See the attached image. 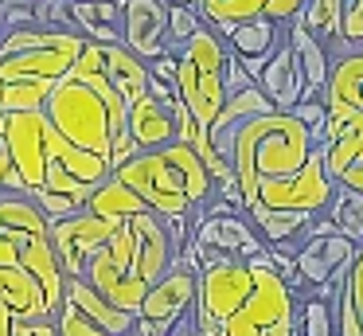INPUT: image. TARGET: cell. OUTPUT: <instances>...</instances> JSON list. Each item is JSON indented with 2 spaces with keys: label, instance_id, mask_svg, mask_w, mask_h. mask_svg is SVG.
Returning <instances> with one entry per match:
<instances>
[{
  "label": "cell",
  "instance_id": "obj_1",
  "mask_svg": "<svg viewBox=\"0 0 363 336\" xmlns=\"http://www.w3.org/2000/svg\"><path fill=\"white\" fill-rule=\"evenodd\" d=\"M180 262V246L172 239V227L160 211H137L118 219L113 234L90 254L82 278L106 293L113 305L129 313H141L145 293Z\"/></svg>",
  "mask_w": 363,
  "mask_h": 336
},
{
  "label": "cell",
  "instance_id": "obj_2",
  "mask_svg": "<svg viewBox=\"0 0 363 336\" xmlns=\"http://www.w3.org/2000/svg\"><path fill=\"white\" fill-rule=\"evenodd\" d=\"M9 148H12V161H16L20 184H24L28 195L63 192L90 203L94 188L113 172V164L106 156L63 137L59 125L48 117V109L9 114Z\"/></svg>",
  "mask_w": 363,
  "mask_h": 336
},
{
  "label": "cell",
  "instance_id": "obj_3",
  "mask_svg": "<svg viewBox=\"0 0 363 336\" xmlns=\"http://www.w3.org/2000/svg\"><path fill=\"white\" fill-rule=\"evenodd\" d=\"M86 36L63 28H16L0 36V106L4 114L43 109L55 86L79 63Z\"/></svg>",
  "mask_w": 363,
  "mask_h": 336
},
{
  "label": "cell",
  "instance_id": "obj_4",
  "mask_svg": "<svg viewBox=\"0 0 363 336\" xmlns=\"http://www.w3.org/2000/svg\"><path fill=\"white\" fill-rule=\"evenodd\" d=\"M316 153V137L293 109H269L258 114L235 133L227 148V161L235 168L238 192H242V211L254 203L266 188L293 180Z\"/></svg>",
  "mask_w": 363,
  "mask_h": 336
},
{
  "label": "cell",
  "instance_id": "obj_5",
  "mask_svg": "<svg viewBox=\"0 0 363 336\" xmlns=\"http://www.w3.org/2000/svg\"><path fill=\"white\" fill-rule=\"evenodd\" d=\"M113 172L164 219H196L199 223V211L207 207L211 192L219 188L211 168L203 164V156L188 141H168L160 148H141V153L129 156Z\"/></svg>",
  "mask_w": 363,
  "mask_h": 336
},
{
  "label": "cell",
  "instance_id": "obj_6",
  "mask_svg": "<svg viewBox=\"0 0 363 336\" xmlns=\"http://www.w3.org/2000/svg\"><path fill=\"white\" fill-rule=\"evenodd\" d=\"M48 117L59 125L63 137H71L74 145L90 148V153L110 161L113 141L129 129V106L118 98H106L94 82L71 75L55 86V94L48 98Z\"/></svg>",
  "mask_w": 363,
  "mask_h": 336
},
{
  "label": "cell",
  "instance_id": "obj_7",
  "mask_svg": "<svg viewBox=\"0 0 363 336\" xmlns=\"http://www.w3.org/2000/svg\"><path fill=\"white\" fill-rule=\"evenodd\" d=\"M297 328H301L297 289L285 281V273L269 258H258V273H254V286L242 297V305L227 320H219L215 328H199V332H211V336H301Z\"/></svg>",
  "mask_w": 363,
  "mask_h": 336
},
{
  "label": "cell",
  "instance_id": "obj_8",
  "mask_svg": "<svg viewBox=\"0 0 363 336\" xmlns=\"http://www.w3.org/2000/svg\"><path fill=\"white\" fill-rule=\"evenodd\" d=\"M227 59H230V43L211 28V23H203V28L180 47L176 90H180L184 106L191 109V117H196L203 129H211L219 109L227 106Z\"/></svg>",
  "mask_w": 363,
  "mask_h": 336
},
{
  "label": "cell",
  "instance_id": "obj_9",
  "mask_svg": "<svg viewBox=\"0 0 363 336\" xmlns=\"http://www.w3.org/2000/svg\"><path fill=\"white\" fill-rule=\"evenodd\" d=\"M196 293H199V270L188 262H176L172 270L145 293L133 336H172V328L191 313Z\"/></svg>",
  "mask_w": 363,
  "mask_h": 336
},
{
  "label": "cell",
  "instance_id": "obj_10",
  "mask_svg": "<svg viewBox=\"0 0 363 336\" xmlns=\"http://www.w3.org/2000/svg\"><path fill=\"white\" fill-rule=\"evenodd\" d=\"M113 227H118V219H102L90 207L51 223V239H55V250H59V262H63L67 278H82L86 273L90 254L110 239Z\"/></svg>",
  "mask_w": 363,
  "mask_h": 336
},
{
  "label": "cell",
  "instance_id": "obj_11",
  "mask_svg": "<svg viewBox=\"0 0 363 336\" xmlns=\"http://www.w3.org/2000/svg\"><path fill=\"white\" fill-rule=\"evenodd\" d=\"M316 141H320L324 161H328V172L336 176V184L363 192V114L328 117Z\"/></svg>",
  "mask_w": 363,
  "mask_h": 336
},
{
  "label": "cell",
  "instance_id": "obj_12",
  "mask_svg": "<svg viewBox=\"0 0 363 336\" xmlns=\"http://www.w3.org/2000/svg\"><path fill=\"white\" fill-rule=\"evenodd\" d=\"M121 43L137 51L145 63L172 51L168 43V4L164 0H121Z\"/></svg>",
  "mask_w": 363,
  "mask_h": 336
},
{
  "label": "cell",
  "instance_id": "obj_13",
  "mask_svg": "<svg viewBox=\"0 0 363 336\" xmlns=\"http://www.w3.org/2000/svg\"><path fill=\"white\" fill-rule=\"evenodd\" d=\"M191 239L223 250L227 258H266V242L254 231L246 211H223V215H203L191 231Z\"/></svg>",
  "mask_w": 363,
  "mask_h": 336
},
{
  "label": "cell",
  "instance_id": "obj_14",
  "mask_svg": "<svg viewBox=\"0 0 363 336\" xmlns=\"http://www.w3.org/2000/svg\"><path fill=\"white\" fill-rule=\"evenodd\" d=\"M258 86L274 98L277 109H293L308 94L305 67H301V59H297V51H293L289 39H285V43L274 51V59L266 63V70L258 75Z\"/></svg>",
  "mask_w": 363,
  "mask_h": 336
},
{
  "label": "cell",
  "instance_id": "obj_15",
  "mask_svg": "<svg viewBox=\"0 0 363 336\" xmlns=\"http://www.w3.org/2000/svg\"><path fill=\"white\" fill-rule=\"evenodd\" d=\"M269 109H277V106H274V98H269V94L262 90L258 82H254L250 90H242V94H230L227 106L219 109V117H215L211 129H207V133H211V141H215V148L227 156V148H230V141H235V133L242 129L250 117L269 114Z\"/></svg>",
  "mask_w": 363,
  "mask_h": 336
},
{
  "label": "cell",
  "instance_id": "obj_16",
  "mask_svg": "<svg viewBox=\"0 0 363 336\" xmlns=\"http://www.w3.org/2000/svg\"><path fill=\"white\" fill-rule=\"evenodd\" d=\"M129 133L141 148H160L168 141H180L176 137V114L168 102H160L157 94H145L141 102L129 106Z\"/></svg>",
  "mask_w": 363,
  "mask_h": 336
},
{
  "label": "cell",
  "instance_id": "obj_17",
  "mask_svg": "<svg viewBox=\"0 0 363 336\" xmlns=\"http://www.w3.org/2000/svg\"><path fill=\"white\" fill-rule=\"evenodd\" d=\"M102 59H106V75H110V82L121 90L125 106H133V102H141L145 94H149L152 70L137 51H129L125 43H102Z\"/></svg>",
  "mask_w": 363,
  "mask_h": 336
},
{
  "label": "cell",
  "instance_id": "obj_18",
  "mask_svg": "<svg viewBox=\"0 0 363 336\" xmlns=\"http://www.w3.org/2000/svg\"><path fill=\"white\" fill-rule=\"evenodd\" d=\"M67 301H74L79 309H86L110 336H133V328H137V313L113 305L110 297L98 293L86 278H67Z\"/></svg>",
  "mask_w": 363,
  "mask_h": 336
},
{
  "label": "cell",
  "instance_id": "obj_19",
  "mask_svg": "<svg viewBox=\"0 0 363 336\" xmlns=\"http://www.w3.org/2000/svg\"><path fill=\"white\" fill-rule=\"evenodd\" d=\"M74 28L94 43H121V0H71Z\"/></svg>",
  "mask_w": 363,
  "mask_h": 336
},
{
  "label": "cell",
  "instance_id": "obj_20",
  "mask_svg": "<svg viewBox=\"0 0 363 336\" xmlns=\"http://www.w3.org/2000/svg\"><path fill=\"white\" fill-rule=\"evenodd\" d=\"M289 28V23H277L269 20V16H258V20H242L230 28L227 43L230 51L238 55V59H274V51L285 43L281 31Z\"/></svg>",
  "mask_w": 363,
  "mask_h": 336
},
{
  "label": "cell",
  "instance_id": "obj_21",
  "mask_svg": "<svg viewBox=\"0 0 363 336\" xmlns=\"http://www.w3.org/2000/svg\"><path fill=\"white\" fill-rule=\"evenodd\" d=\"M289 43H293V51H297V59H301V67H305V78H308V86H328V78H332V51L320 43V39L313 36V31L305 28V20H293L289 23Z\"/></svg>",
  "mask_w": 363,
  "mask_h": 336
},
{
  "label": "cell",
  "instance_id": "obj_22",
  "mask_svg": "<svg viewBox=\"0 0 363 336\" xmlns=\"http://www.w3.org/2000/svg\"><path fill=\"white\" fill-rule=\"evenodd\" d=\"M86 207L94 211V215H102V219H129V215H137V211H149V203H145L118 172H110V176L94 188V195H90Z\"/></svg>",
  "mask_w": 363,
  "mask_h": 336
},
{
  "label": "cell",
  "instance_id": "obj_23",
  "mask_svg": "<svg viewBox=\"0 0 363 336\" xmlns=\"http://www.w3.org/2000/svg\"><path fill=\"white\" fill-rule=\"evenodd\" d=\"M336 325L340 336H363V250L347 266V278L336 293Z\"/></svg>",
  "mask_w": 363,
  "mask_h": 336
},
{
  "label": "cell",
  "instance_id": "obj_24",
  "mask_svg": "<svg viewBox=\"0 0 363 336\" xmlns=\"http://www.w3.org/2000/svg\"><path fill=\"white\" fill-rule=\"evenodd\" d=\"M246 215H250L254 231L262 234L266 246H277V242L297 239V234L308 231L313 219H316V215H305V211H269V207H246Z\"/></svg>",
  "mask_w": 363,
  "mask_h": 336
},
{
  "label": "cell",
  "instance_id": "obj_25",
  "mask_svg": "<svg viewBox=\"0 0 363 336\" xmlns=\"http://www.w3.org/2000/svg\"><path fill=\"white\" fill-rule=\"evenodd\" d=\"M344 8L347 0H308L305 12H301V20H305V28L313 31L316 39H320L328 51H336L340 47V28H344ZM336 59V55H332Z\"/></svg>",
  "mask_w": 363,
  "mask_h": 336
},
{
  "label": "cell",
  "instance_id": "obj_26",
  "mask_svg": "<svg viewBox=\"0 0 363 336\" xmlns=\"http://www.w3.org/2000/svg\"><path fill=\"white\" fill-rule=\"evenodd\" d=\"M332 262L324 258V234H313L305 246L297 250V273H293L289 286L293 289H324L332 281Z\"/></svg>",
  "mask_w": 363,
  "mask_h": 336
},
{
  "label": "cell",
  "instance_id": "obj_27",
  "mask_svg": "<svg viewBox=\"0 0 363 336\" xmlns=\"http://www.w3.org/2000/svg\"><path fill=\"white\" fill-rule=\"evenodd\" d=\"M262 12H266V0H203V4H199L203 23H211L223 39L230 36V28H235V23L258 20Z\"/></svg>",
  "mask_w": 363,
  "mask_h": 336
},
{
  "label": "cell",
  "instance_id": "obj_28",
  "mask_svg": "<svg viewBox=\"0 0 363 336\" xmlns=\"http://www.w3.org/2000/svg\"><path fill=\"white\" fill-rule=\"evenodd\" d=\"M328 215L336 219L340 234H347V239H355L363 246V192H355V188H340L336 200H332Z\"/></svg>",
  "mask_w": 363,
  "mask_h": 336
},
{
  "label": "cell",
  "instance_id": "obj_29",
  "mask_svg": "<svg viewBox=\"0 0 363 336\" xmlns=\"http://www.w3.org/2000/svg\"><path fill=\"white\" fill-rule=\"evenodd\" d=\"M301 336H340L336 325V301L332 297H308L301 305Z\"/></svg>",
  "mask_w": 363,
  "mask_h": 336
},
{
  "label": "cell",
  "instance_id": "obj_30",
  "mask_svg": "<svg viewBox=\"0 0 363 336\" xmlns=\"http://www.w3.org/2000/svg\"><path fill=\"white\" fill-rule=\"evenodd\" d=\"M199 28H203L199 8H191V4H168V43H172V51H180V47L188 43Z\"/></svg>",
  "mask_w": 363,
  "mask_h": 336
},
{
  "label": "cell",
  "instance_id": "obj_31",
  "mask_svg": "<svg viewBox=\"0 0 363 336\" xmlns=\"http://www.w3.org/2000/svg\"><path fill=\"white\" fill-rule=\"evenodd\" d=\"M55 325H59V336H110L86 309H79L74 301H63V309L55 313Z\"/></svg>",
  "mask_w": 363,
  "mask_h": 336
},
{
  "label": "cell",
  "instance_id": "obj_32",
  "mask_svg": "<svg viewBox=\"0 0 363 336\" xmlns=\"http://www.w3.org/2000/svg\"><path fill=\"white\" fill-rule=\"evenodd\" d=\"M0 192H24L12 148H9V114H4V106H0Z\"/></svg>",
  "mask_w": 363,
  "mask_h": 336
},
{
  "label": "cell",
  "instance_id": "obj_33",
  "mask_svg": "<svg viewBox=\"0 0 363 336\" xmlns=\"http://www.w3.org/2000/svg\"><path fill=\"white\" fill-rule=\"evenodd\" d=\"M32 200L40 203L43 211H48L51 223H55V219H67V215H79V211H86V200H79V195H63V192H35Z\"/></svg>",
  "mask_w": 363,
  "mask_h": 336
},
{
  "label": "cell",
  "instance_id": "obj_34",
  "mask_svg": "<svg viewBox=\"0 0 363 336\" xmlns=\"http://www.w3.org/2000/svg\"><path fill=\"white\" fill-rule=\"evenodd\" d=\"M359 242L355 239H347V234H324V258H328L332 262V270H347V266L355 262V258H359Z\"/></svg>",
  "mask_w": 363,
  "mask_h": 336
},
{
  "label": "cell",
  "instance_id": "obj_35",
  "mask_svg": "<svg viewBox=\"0 0 363 336\" xmlns=\"http://www.w3.org/2000/svg\"><path fill=\"white\" fill-rule=\"evenodd\" d=\"M347 47H363V0H347L344 8V28H340V51H347Z\"/></svg>",
  "mask_w": 363,
  "mask_h": 336
},
{
  "label": "cell",
  "instance_id": "obj_36",
  "mask_svg": "<svg viewBox=\"0 0 363 336\" xmlns=\"http://www.w3.org/2000/svg\"><path fill=\"white\" fill-rule=\"evenodd\" d=\"M250 86H254V75L242 67V59H238V55L230 51V59H227V98H230V94L250 90Z\"/></svg>",
  "mask_w": 363,
  "mask_h": 336
},
{
  "label": "cell",
  "instance_id": "obj_37",
  "mask_svg": "<svg viewBox=\"0 0 363 336\" xmlns=\"http://www.w3.org/2000/svg\"><path fill=\"white\" fill-rule=\"evenodd\" d=\"M32 336H59V325H55V317L32 320Z\"/></svg>",
  "mask_w": 363,
  "mask_h": 336
},
{
  "label": "cell",
  "instance_id": "obj_38",
  "mask_svg": "<svg viewBox=\"0 0 363 336\" xmlns=\"http://www.w3.org/2000/svg\"><path fill=\"white\" fill-rule=\"evenodd\" d=\"M164 4H191V8H199L203 0H164Z\"/></svg>",
  "mask_w": 363,
  "mask_h": 336
}]
</instances>
